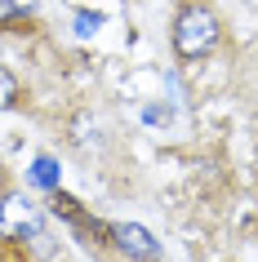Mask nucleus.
I'll return each instance as SVG.
<instances>
[{
  "instance_id": "2",
  "label": "nucleus",
  "mask_w": 258,
  "mask_h": 262,
  "mask_svg": "<svg viewBox=\"0 0 258 262\" xmlns=\"http://www.w3.org/2000/svg\"><path fill=\"white\" fill-rule=\"evenodd\" d=\"M41 231H45L41 209L31 205L23 191L0 195V235H5V240H36Z\"/></svg>"
},
{
  "instance_id": "4",
  "label": "nucleus",
  "mask_w": 258,
  "mask_h": 262,
  "mask_svg": "<svg viewBox=\"0 0 258 262\" xmlns=\"http://www.w3.org/2000/svg\"><path fill=\"white\" fill-rule=\"evenodd\" d=\"M27 182L36 187V191H49V195H54L58 191V160L41 151L36 160H31V169H27Z\"/></svg>"
},
{
  "instance_id": "6",
  "label": "nucleus",
  "mask_w": 258,
  "mask_h": 262,
  "mask_svg": "<svg viewBox=\"0 0 258 262\" xmlns=\"http://www.w3.org/2000/svg\"><path fill=\"white\" fill-rule=\"evenodd\" d=\"M18 76L9 67H0V111H9V107H18Z\"/></svg>"
},
{
  "instance_id": "5",
  "label": "nucleus",
  "mask_w": 258,
  "mask_h": 262,
  "mask_svg": "<svg viewBox=\"0 0 258 262\" xmlns=\"http://www.w3.org/2000/svg\"><path fill=\"white\" fill-rule=\"evenodd\" d=\"M27 18H31V9H27V5H18V0H0V31L23 27Z\"/></svg>"
},
{
  "instance_id": "3",
  "label": "nucleus",
  "mask_w": 258,
  "mask_h": 262,
  "mask_svg": "<svg viewBox=\"0 0 258 262\" xmlns=\"http://www.w3.org/2000/svg\"><path fill=\"white\" fill-rule=\"evenodd\" d=\"M107 245L129 262H161V240L147 227H138V222H111Z\"/></svg>"
},
{
  "instance_id": "7",
  "label": "nucleus",
  "mask_w": 258,
  "mask_h": 262,
  "mask_svg": "<svg viewBox=\"0 0 258 262\" xmlns=\"http://www.w3.org/2000/svg\"><path fill=\"white\" fill-rule=\"evenodd\" d=\"M71 27H76V36H94L103 27V14H94V9H71Z\"/></svg>"
},
{
  "instance_id": "1",
  "label": "nucleus",
  "mask_w": 258,
  "mask_h": 262,
  "mask_svg": "<svg viewBox=\"0 0 258 262\" xmlns=\"http://www.w3.org/2000/svg\"><path fill=\"white\" fill-rule=\"evenodd\" d=\"M169 40H174V54L178 58H205L223 40V23L209 5L201 0H187L183 9L174 14V31H169Z\"/></svg>"
}]
</instances>
